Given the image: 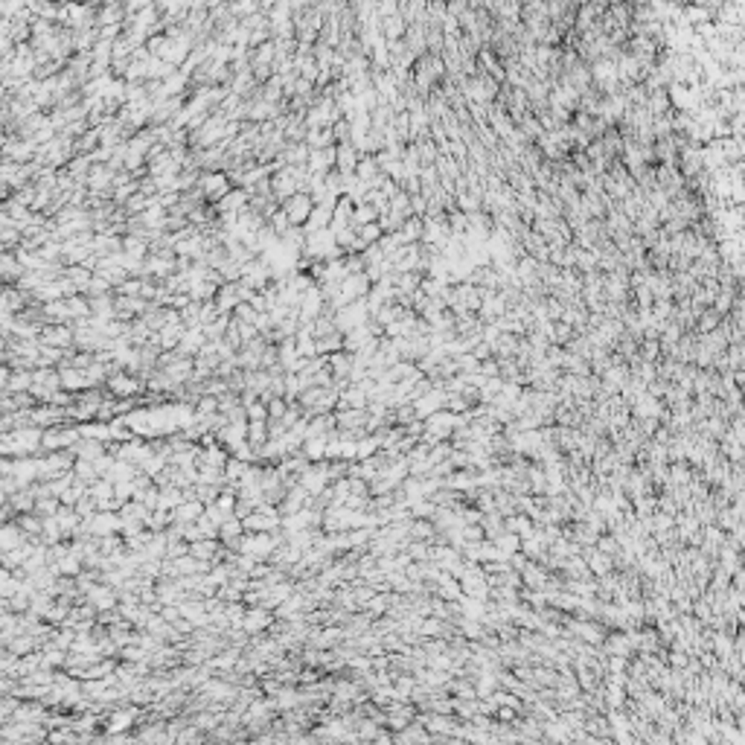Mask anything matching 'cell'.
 Returning <instances> with one entry per match:
<instances>
[{
  "label": "cell",
  "instance_id": "1",
  "mask_svg": "<svg viewBox=\"0 0 745 745\" xmlns=\"http://www.w3.org/2000/svg\"><path fill=\"white\" fill-rule=\"evenodd\" d=\"M312 207H315V201H312L309 193H294L291 198H285L283 213L288 218V225H303V221L309 218V213H312Z\"/></svg>",
  "mask_w": 745,
  "mask_h": 745
},
{
  "label": "cell",
  "instance_id": "2",
  "mask_svg": "<svg viewBox=\"0 0 745 745\" xmlns=\"http://www.w3.org/2000/svg\"><path fill=\"white\" fill-rule=\"evenodd\" d=\"M204 183V193H207V198L210 201H221L230 190H228V178L225 175H210V178H204L201 181Z\"/></svg>",
  "mask_w": 745,
  "mask_h": 745
}]
</instances>
